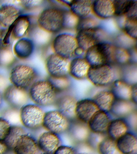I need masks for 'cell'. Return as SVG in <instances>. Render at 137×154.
I'll return each instance as SVG.
<instances>
[{
    "label": "cell",
    "mask_w": 137,
    "mask_h": 154,
    "mask_svg": "<svg viewBox=\"0 0 137 154\" xmlns=\"http://www.w3.org/2000/svg\"><path fill=\"white\" fill-rule=\"evenodd\" d=\"M30 100L42 108L55 105L58 93L48 79H38L28 90Z\"/></svg>",
    "instance_id": "cell-1"
},
{
    "label": "cell",
    "mask_w": 137,
    "mask_h": 154,
    "mask_svg": "<svg viewBox=\"0 0 137 154\" xmlns=\"http://www.w3.org/2000/svg\"><path fill=\"white\" fill-rule=\"evenodd\" d=\"M114 47L115 45L109 42H101L86 50L84 57L91 67L114 65Z\"/></svg>",
    "instance_id": "cell-2"
},
{
    "label": "cell",
    "mask_w": 137,
    "mask_h": 154,
    "mask_svg": "<svg viewBox=\"0 0 137 154\" xmlns=\"http://www.w3.org/2000/svg\"><path fill=\"white\" fill-rule=\"evenodd\" d=\"M64 11L55 7H48L39 13L37 25L40 28L53 34L63 29Z\"/></svg>",
    "instance_id": "cell-3"
},
{
    "label": "cell",
    "mask_w": 137,
    "mask_h": 154,
    "mask_svg": "<svg viewBox=\"0 0 137 154\" xmlns=\"http://www.w3.org/2000/svg\"><path fill=\"white\" fill-rule=\"evenodd\" d=\"M38 78L39 73L35 68L26 64H19L11 69L9 80L12 85L28 90Z\"/></svg>",
    "instance_id": "cell-4"
},
{
    "label": "cell",
    "mask_w": 137,
    "mask_h": 154,
    "mask_svg": "<svg viewBox=\"0 0 137 154\" xmlns=\"http://www.w3.org/2000/svg\"><path fill=\"white\" fill-rule=\"evenodd\" d=\"M45 112L42 108L32 103H27L19 109V119L26 129L36 131L42 128Z\"/></svg>",
    "instance_id": "cell-5"
},
{
    "label": "cell",
    "mask_w": 137,
    "mask_h": 154,
    "mask_svg": "<svg viewBox=\"0 0 137 154\" xmlns=\"http://www.w3.org/2000/svg\"><path fill=\"white\" fill-rule=\"evenodd\" d=\"M78 47L75 36L68 33L58 35L51 42L54 53L68 60L75 56V52Z\"/></svg>",
    "instance_id": "cell-6"
},
{
    "label": "cell",
    "mask_w": 137,
    "mask_h": 154,
    "mask_svg": "<svg viewBox=\"0 0 137 154\" xmlns=\"http://www.w3.org/2000/svg\"><path fill=\"white\" fill-rule=\"evenodd\" d=\"M115 77L113 65L105 64L91 67L86 78L95 86L103 87L111 84L117 79Z\"/></svg>",
    "instance_id": "cell-7"
},
{
    "label": "cell",
    "mask_w": 137,
    "mask_h": 154,
    "mask_svg": "<svg viewBox=\"0 0 137 154\" xmlns=\"http://www.w3.org/2000/svg\"><path fill=\"white\" fill-rule=\"evenodd\" d=\"M106 33L100 27L83 29L77 31L75 36L78 48L86 51L95 45L101 42H106Z\"/></svg>",
    "instance_id": "cell-8"
},
{
    "label": "cell",
    "mask_w": 137,
    "mask_h": 154,
    "mask_svg": "<svg viewBox=\"0 0 137 154\" xmlns=\"http://www.w3.org/2000/svg\"><path fill=\"white\" fill-rule=\"evenodd\" d=\"M71 121L58 109L45 112L42 128L46 131L59 134L68 131Z\"/></svg>",
    "instance_id": "cell-9"
},
{
    "label": "cell",
    "mask_w": 137,
    "mask_h": 154,
    "mask_svg": "<svg viewBox=\"0 0 137 154\" xmlns=\"http://www.w3.org/2000/svg\"><path fill=\"white\" fill-rule=\"evenodd\" d=\"M3 100L13 109L19 110L30 100L28 90L8 85L2 93Z\"/></svg>",
    "instance_id": "cell-10"
},
{
    "label": "cell",
    "mask_w": 137,
    "mask_h": 154,
    "mask_svg": "<svg viewBox=\"0 0 137 154\" xmlns=\"http://www.w3.org/2000/svg\"><path fill=\"white\" fill-rule=\"evenodd\" d=\"M0 2V26L3 29H8L22 14L18 7L20 1H1Z\"/></svg>",
    "instance_id": "cell-11"
},
{
    "label": "cell",
    "mask_w": 137,
    "mask_h": 154,
    "mask_svg": "<svg viewBox=\"0 0 137 154\" xmlns=\"http://www.w3.org/2000/svg\"><path fill=\"white\" fill-rule=\"evenodd\" d=\"M70 60L63 58L54 53L50 54L45 60V67L49 77H68Z\"/></svg>",
    "instance_id": "cell-12"
},
{
    "label": "cell",
    "mask_w": 137,
    "mask_h": 154,
    "mask_svg": "<svg viewBox=\"0 0 137 154\" xmlns=\"http://www.w3.org/2000/svg\"><path fill=\"white\" fill-rule=\"evenodd\" d=\"M98 110L99 109L92 99H82L77 102L76 118L79 121L87 124Z\"/></svg>",
    "instance_id": "cell-13"
},
{
    "label": "cell",
    "mask_w": 137,
    "mask_h": 154,
    "mask_svg": "<svg viewBox=\"0 0 137 154\" xmlns=\"http://www.w3.org/2000/svg\"><path fill=\"white\" fill-rule=\"evenodd\" d=\"M37 141L39 151L45 153L53 154L61 145L59 135L48 131L40 134Z\"/></svg>",
    "instance_id": "cell-14"
},
{
    "label": "cell",
    "mask_w": 137,
    "mask_h": 154,
    "mask_svg": "<svg viewBox=\"0 0 137 154\" xmlns=\"http://www.w3.org/2000/svg\"><path fill=\"white\" fill-rule=\"evenodd\" d=\"M109 113L98 110L87 123L90 132L100 134H106L107 129L112 119Z\"/></svg>",
    "instance_id": "cell-15"
},
{
    "label": "cell",
    "mask_w": 137,
    "mask_h": 154,
    "mask_svg": "<svg viewBox=\"0 0 137 154\" xmlns=\"http://www.w3.org/2000/svg\"><path fill=\"white\" fill-rule=\"evenodd\" d=\"M39 151L37 140L27 133L20 137L12 150L14 154H37Z\"/></svg>",
    "instance_id": "cell-16"
},
{
    "label": "cell",
    "mask_w": 137,
    "mask_h": 154,
    "mask_svg": "<svg viewBox=\"0 0 137 154\" xmlns=\"http://www.w3.org/2000/svg\"><path fill=\"white\" fill-rule=\"evenodd\" d=\"M32 26L30 16L21 14L12 25L8 29L10 31L12 40H19L25 37L28 35Z\"/></svg>",
    "instance_id": "cell-17"
},
{
    "label": "cell",
    "mask_w": 137,
    "mask_h": 154,
    "mask_svg": "<svg viewBox=\"0 0 137 154\" xmlns=\"http://www.w3.org/2000/svg\"><path fill=\"white\" fill-rule=\"evenodd\" d=\"M77 100L72 95H64L58 97L55 105L59 111L72 121L76 119L75 109Z\"/></svg>",
    "instance_id": "cell-18"
},
{
    "label": "cell",
    "mask_w": 137,
    "mask_h": 154,
    "mask_svg": "<svg viewBox=\"0 0 137 154\" xmlns=\"http://www.w3.org/2000/svg\"><path fill=\"white\" fill-rule=\"evenodd\" d=\"M91 66L85 58L78 57L70 60L69 75L77 80L86 78Z\"/></svg>",
    "instance_id": "cell-19"
},
{
    "label": "cell",
    "mask_w": 137,
    "mask_h": 154,
    "mask_svg": "<svg viewBox=\"0 0 137 154\" xmlns=\"http://www.w3.org/2000/svg\"><path fill=\"white\" fill-rule=\"evenodd\" d=\"M34 42L29 37L17 40L13 47L15 57L21 60H26L33 55L36 48Z\"/></svg>",
    "instance_id": "cell-20"
},
{
    "label": "cell",
    "mask_w": 137,
    "mask_h": 154,
    "mask_svg": "<svg viewBox=\"0 0 137 154\" xmlns=\"http://www.w3.org/2000/svg\"><path fill=\"white\" fill-rule=\"evenodd\" d=\"M116 144L121 154H137V138L133 132L129 131L117 140Z\"/></svg>",
    "instance_id": "cell-21"
},
{
    "label": "cell",
    "mask_w": 137,
    "mask_h": 154,
    "mask_svg": "<svg viewBox=\"0 0 137 154\" xmlns=\"http://www.w3.org/2000/svg\"><path fill=\"white\" fill-rule=\"evenodd\" d=\"M92 13L98 19L105 20L114 16L113 1L97 0L92 1Z\"/></svg>",
    "instance_id": "cell-22"
},
{
    "label": "cell",
    "mask_w": 137,
    "mask_h": 154,
    "mask_svg": "<svg viewBox=\"0 0 137 154\" xmlns=\"http://www.w3.org/2000/svg\"><path fill=\"white\" fill-rule=\"evenodd\" d=\"M129 126L123 118L111 120L107 129V137L116 140L129 131Z\"/></svg>",
    "instance_id": "cell-23"
},
{
    "label": "cell",
    "mask_w": 137,
    "mask_h": 154,
    "mask_svg": "<svg viewBox=\"0 0 137 154\" xmlns=\"http://www.w3.org/2000/svg\"><path fill=\"white\" fill-rule=\"evenodd\" d=\"M68 131L74 140L77 143L86 142L90 131L87 124L76 120L71 121L70 126Z\"/></svg>",
    "instance_id": "cell-24"
},
{
    "label": "cell",
    "mask_w": 137,
    "mask_h": 154,
    "mask_svg": "<svg viewBox=\"0 0 137 154\" xmlns=\"http://www.w3.org/2000/svg\"><path fill=\"white\" fill-rule=\"evenodd\" d=\"M135 106L130 100L115 99L109 113L118 118L125 119L134 112Z\"/></svg>",
    "instance_id": "cell-25"
},
{
    "label": "cell",
    "mask_w": 137,
    "mask_h": 154,
    "mask_svg": "<svg viewBox=\"0 0 137 154\" xmlns=\"http://www.w3.org/2000/svg\"><path fill=\"white\" fill-rule=\"evenodd\" d=\"M92 1H70V11L79 19L90 16L92 13Z\"/></svg>",
    "instance_id": "cell-26"
},
{
    "label": "cell",
    "mask_w": 137,
    "mask_h": 154,
    "mask_svg": "<svg viewBox=\"0 0 137 154\" xmlns=\"http://www.w3.org/2000/svg\"><path fill=\"white\" fill-rule=\"evenodd\" d=\"M99 110L109 112L115 100L111 90H102L97 93L92 98Z\"/></svg>",
    "instance_id": "cell-27"
},
{
    "label": "cell",
    "mask_w": 137,
    "mask_h": 154,
    "mask_svg": "<svg viewBox=\"0 0 137 154\" xmlns=\"http://www.w3.org/2000/svg\"><path fill=\"white\" fill-rule=\"evenodd\" d=\"M131 84L123 79H116L111 84V91L115 99L130 100Z\"/></svg>",
    "instance_id": "cell-28"
},
{
    "label": "cell",
    "mask_w": 137,
    "mask_h": 154,
    "mask_svg": "<svg viewBox=\"0 0 137 154\" xmlns=\"http://www.w3.org/2000/svg\"><path fill=\"white\" fill-rule=\"evenodd\" d=\"M51 35L40 28L37 24L32 25L28 34L29 38L33 41L36 46L46 45L50 42Z\"/></svg>",
    "instance_id": "cell-29"
},
{
    "label": "cell",
    "mask_w": 137,
    "mask_h": 154,
    "mask_svg": "<svg viewBox=\"0 0 137 154\" xmlns=\"http://www.w3.org/2000/svg\"><path fill=\"white\" fill-rule=\"evenodd\" d=\"M27 133L26 129L22 126L12 125L4 140H3L8 149L12 151L16 142L22 135Z\"/></svg>",
    "instance_id": "cell-30"
},
{
    "label": "cell",
    "mask_w": 137,
    "mask_h": 154,
    "mask_svg": "<svg viewBox=\"0 0 137 154\" xmlns=\"http://www.w3.org/2000/svg\"><path fill=\"white\" fill-rule=\"evenodd\" d=\"M12 48L11 44H0V67H9L15 62L16 57Z\"/></svg>",
    "instance_id": "cell-31"
},
{
    "label": "cell",
    "mask_w": 137,
    "mask_h": 154,
    "mask_svg": "<svg viewBox=\"0 0 137 154\" xmlns=\"http://www.w3.org/2000/svg\"><path fill=\"white\" fill-rule=\"evenodd\" d=\"M114 61V65L124 66L128 64L131 61L130 51L127 48L115 45Z\"/></svg>",
    "instance_id": "cell-32"
},
{
    "label": "cell",
    "mask_w": 137,
    "mask_h": 154,
    "mask_svg": "<svg viewBox=\"0 0 137 154\" xmlns=\"http://www.w3.org/2000/svg\"><path fill=\"white\" fill-rule=\"evenodd\" d=\"M99 154H121L117 147L116 140L108 137H104L97 146Z\"/></svg>",
    "instance_id": "cell-33"
},
{
    "label": "cell",
    "mask_w": 137,
    "mask_h": 154,
    "mask_svg": "<svg viewBox=\"0 0 137 154\" xmlns=\"http://www.w3.org/2000/svg\"><path fill=\"white\" fill-rule=\"evenodd\" d=\"M136 2V1H113L114 16L125 17Z\"/></svg>",
    "instance_id": "cell-34"
},
{
    "label": "cell",
    "mask_w": 137,
    "mask_h": 154,
    "mask_svg": "<svg viewBox=\"0 0 137 154\" xmlns=\"http://www.w3.org/2000/svg\"><path fill=\"white\" fill-rule=\"evenodd\" d=\"M122 29L125 35L133 40H136L137 33V18L124 17Z\"/></svg>",
    "instance_id": "cell-35"
},
{
    "label": "cell",
    "mask_w": 137,
    "mask_h": 154,
    "mask_svg": "<svg viewBox=\"0 0 137 154\" xmlns=\"http://www.w3.org/2000/svg\"><path fill=\"white\" fill-rule=\"evenodd\" d=\"M48 79L51 82L58 94L68 90L71 84L70 79L68 76L60 78H54L49 76Z\"/></svg>",
    "instance_id": "cell-36"
},
{
    "label": "cell",
    "mask_w": 137,
    "mask_h": 154,
    "mask_svg": "<svg viewBox=\"0 0 137 154\" xmlns=\"http://www.w3.org/2000/svg\"><path fill=\"white\" fill-rule=\"evenodd\" d=\"M79 19L69 11H64L63 29H73L77 26Z\"/></svg>",
    "instance_id": "cell-37"
},
{
    "label": "cell",
    "mask_w": 137,
    "mask_h": 154,
    "mask_svg": "<svg viewBox=\"0 0 137 154\" xmlns=\"http://www.w3.org/2000/svg\"><path fill=\"white\" fill-rule=\"evenodd\" d=\"M99 23L98 20L91 16L79 19L77 26L76 28V31L83 29L92 28L99 26Z\"/></svg>",
    "instance_id": "cell-38"
},
{
    "label": "cell",
    "mask_w": 137,
    "mask_h": 154,
    "mask_svg": "<svg viewBox=\"0 0 137 154\" xmlns=\"http://www.w3.org/2000/svg\"><path fill=\"white\" fill-rule=\"evenodd\" d=\"M103 135L97 134L90 132L86 142L90 148L97 150V146L100 142L104 138Z\"/></svg>",
    "instance_id": "cell-39"
},
{
    "label": "cell",
    "mask_w": 137,
    "mask_h": 154,
    "mask_svg": "<svg viewBox=\"0 0 137 154\" xmlns=\"http://www.w3.org/2000/svg\"><path fill=\"white\" fill-rule=\"evenodd\" d=\"M11 125L8 119L3 117H0V140H4Z\"/></svg>",
    "instance_id": "cell-40"
},
{
    "label": "cell",
    "mask_w": 137,
    "mask_h": 154,
    "mask_svg": "<svg viewBox=\"0 0 137 154\" xmlns=\"http://www.w3.org/2000/svg\"><path fill=\"white\" fill-rule=\"evenodd\" d=\"M43 2V1L40 0L20 1V6L26 10H32L40 7Z\"/></svg>",
    "instance_id": "cell-41"
},
{
    "label": "cell",
    "mask_w": 137,
    "mask_h": 154,
    "mask_svg": "<svg viewBox=\"0 0 137 154\" xmlns=\"http://www.w3.org/2000/svg\"><path fill=\"white\" fill-rule=\"evenodd\" d=\"M76 150L73 147L61 145L53 154H77Z\"/></svg>",
    "instance_id": "cell-42"
},
{
    "label": "cell",
    "mask_w": 137,
    "mask_h": 154,
    "mask_svg": "<svg viewBox=\"0 0 137 154\" xmlns=\"http://www.w3.org/2000/svg\"><path fill=\"white\" fill-rule=\"evenodd\" d=\"M130 101H131L135 105H137V85L136 83L132 84V85H131Z\"/></svg>",
    "instance_id": "cell-43"
},
{
    "label": "cell",
    "mask_w": 137,
    "mask_h": 154,
    "mask_svg": "<svg viewBox=\"0 0 137 154\" xmlns=\"http://www.w3.org/2000/svg\"><path fill=\"white\" fill-rule=\"evenodd\" d=\"M11 151L3 141L0 140V154H7Z\"/></svg>",
    "instance_id": "cell-44"
},
{
    "label": "cell",
    "mask_w": 137,
    "mask_h": 154,
    "mask_svg": "<svg viewBox=\"0 0 137 154\" xmlns=\"http://www.w3.org/2000/svg\"><path fill=\"white\" fill-rule=\"evenodd\" d=\"M7 84V80L6 78L2 75L0 74V91L4 90L8 85Z\"/></svg>",
    "instance_id": "cell-45"
},
{
    "label": "cell",
    "mask_w": 137,
    "mask_h": 154,
    "mask_svg": "<svg viewBox=\"0 0 137 154\" xmlns=\"http://www.w3.org/2000/svg\"><path fill=\"white\" fill-rule=\"evenodd\" d=\"M3 101L2 94V93H1V91H0V107H1V106H2V103H3Z\"/></svg>",
    "instance_id": "cell-46"
},
{
    "label": "cell",
    "mask_w": 137,
    "mask_h": 154,
    "mask_svg": "<svg viewBox=\"0 0 137 154\" xmlns=\"http://www.w3.org/2000/svg\"><path fill=\"white\" fill-rule=\"evenodd\" d=\"M4 29L2 28L1 27V26H0V38H1V36H2V32H3V30Z\"/></svg>",
    "instance_id": "cell-47"
},
{
    "label": "cell",
    "mask_w": 137,
    "mask_h": 154,
    "mask_svg": "<svg viewBox=\"0 0 137 154\" xmlns=\"http://www.w3.org/2000/svg\"><path fill=\"white\" fill-rule=\"evenodd\" d=\"M87 154L85 153H79V154Z\"/></svg>",
    "instance_id": "cell-48"
},
{
    "label": "cell",
    "mask_w": 137,
    "mask_h": 154,
    "mask_svg": "<svg viewBox=\"0 0 137 154\" xmlns=\"http://www.w3.org/2000/svg\"><path fill=\"white\" fill-rule=\"evenodd\" d=\"M41 154H51L45 153H42Z\"/></svg>",
    "instance_id": "cell-49"
}]
</instances>
